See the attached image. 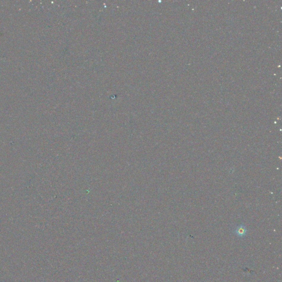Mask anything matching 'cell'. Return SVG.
<instances>
[{
  "label": "cell",
  "mask_w": 282,
  "mask_h": 282,
  "mask_svg": "<svg viewBox=\"0 0 282 282\" xmlns=\"http://www.w3.org/2000/svg\"><path fill=\"white\" fill-rule=\"evenodd\" d=\"M247 232V229L243 224H241L237 227L234 230L235 234L239 237H243L246 235Z\"/></svg>",
  "instance_id": "6da1fadb"
}]
</instances>
